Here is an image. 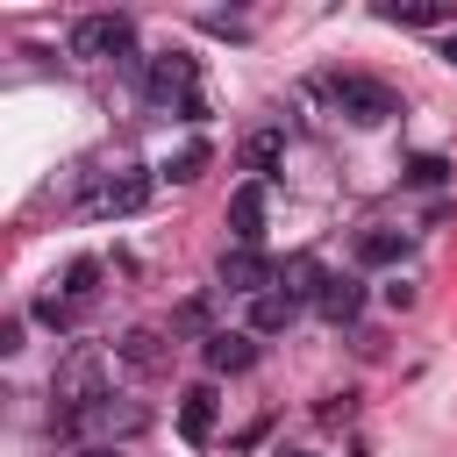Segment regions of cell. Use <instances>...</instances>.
<instances>
[{
    "instance_id": "21",
    "label": "cell",
    "mask_w": 457,
    "mask_h": 457,
    "mask_svg": "<svg viewBox=\"0 0 457 457\" xmlns=\"http://www.w3.org/2000/svg\"><path fill=\"white\" fill-rule=\"evenodd\" d=\"M171 328H179V336H200V343H207V336H214V328H207V300H186V307L171 314Z\"/></svg>"
},
{
    "instance_id": "11",
    "label": "cell",
    "mask_w": 457,
    "mask_h": 457,
    "mask_svg": "<svg viewBox=\"0 0 457 457\" xmlns=\"http://www.w3.org/2000/svg\"><path fill=\"white\" fill-rule=\"evenodd\" d=\"M321 286H328V271H321L307 250H300V257H286V271H278V293H286V300H300V307H307V300H321Z\"/></svg>"
},
{
    "instance_id": "23",
    "label": "cell",
    "mask_w": 457,
    "mask_h": 457,
    "mask_svg": "<svg viewBox=\"0 0 457 457\" xmlns=\"http://www.w3.org/2000/svg\"><path fill=\"white\" fill-rule=\"evenodd\" d=\"M443 57H450V64H457V29H450V36H443Z\"/></svg>"
},
{
    "instance_id": "4",
    "label": "cell",
    "mask_w": 457,
    "mask_h": 457,
    "mask_svg": "<svg viewBox=\"0 0 457 457\" xmlns=\"http://www.w3.org/2000/svg\"><path fill=\"white\" fill-rule=\"evenodd\" d=\"M143 93L157 100V107H186V100H200V64L186 57V50H164V57H150L143 64Z\"/></svg>"
},
{
    "instance_id": "3",
    "label": "cell",
    "mask_w": 457,
    "mask_h": 457,
    "mask_svg": "<svg viewBox=\"0 0 457 457\" xmlns=\"http://www.w3.org/2000/svg\"><path fill=\"white\" fill-rule=\"evenodd\" d=\"M129 50H136V21L129 14H79L71 21V57L107 64V57H129Z\"/></svg>"
},
{
    "instance_id": "9",
    "label": "cell",
    "mask_w": 457,
    "mask_h": 457,
    "mask_svg": "<svg viewBox=\"0 0 457 457\" xmlns=\"http://www.w3.org/2000/svg\"><path fill=\"white\" fill-rule=\"evenodd\" d=\"M214 407H221V400H214V386H186V393H179V436H186L193 450L214 436Z\"/></svg>"
},
{
    "instance_id": "24",
    "label": "cell",
    "mask_w": 457,
    "mask_h": 457,
    "mask_svg": "<svg viewBox=\"0 0 457 457\" xmlns=\"http://www.w3.org/2000/svg\"><path fill=\"white\" fill-rule=\"evenodd\" d=\"M286 457H307V450H286Z\"/></svg>"
},
{
    "instance_id": "17",
    "label": "cell",
    "mask_w": 457,
    "mask_h": 457,
    "mask_svg": "<svg viewBox=\"0 0 457 457\" xmlns=\"http://www.w3.org/2000/svg\"><path fill=\"white\" fill-rule=\"evenodd\" d=\"M200 171H207V143H200V136L164 157V179H171V186H186V179H200Z\"/></svg>"
},
{
    "instance_id": "16",
    "label": "cell",
    "mask_w": 457,
    "mask_h": 457,
    "mask_svg": "<svg viewBox=\"0 0 457 457\" xmlns=\"http://www.w3.org/2000/svg\"><path fill=\"white\" fill-rule=\"evenodd\" d=\"M114 357H121L129 371H157V364H164V350H157V328H129Z\"/></svg>"
},
{
    "instance_id": "2",
    "label": "cell",
    "mask_w": 457,
    "mask_h": 457,
    "mask_svg": "<svg viewBox=\"0 0 457 457\" xmlns=\"http://www.w3.org/2000/svg\"><path fill=\"white\" fill-rule=\"evenodd\" d=\"M321 93H328V100H336V114H350L357 129H378V121H393V114H400L393 86H378V79H364V71H336Z\"/></svg>"
},
{
    "instance_id": "14",
    "label": "cell",
    "mask_w": 457,
    "mask_h": 457,
    "mask_svg": "<svg viewBox=\"0 0 457 457\" xmlns=\"http://www.w3.org/2000/svg\"><path fill=\"white\" fill-rule=\"evenodd\" d=\"M400 257H407V236H400V228H364V236H357V264H364V271H371V264H400Z\"/></svg>"
},
{
    "instance_id": "8",
    "label": "cell",
    "mask_w": 457,
    "mask_h": 457,
    "mask_svg": "<svg viewBox=\"0 0 457 457\" xmlns=\"http://www.w3.org/2000/svg\"><path fill=\"white\" fill-rule=\"evenodd\" d=\"M200 357H207V371H250L257 364V343H250V328H214L200 343Z\"/></svg>"
},
{
    "instance_id": "13",
    "label": "cell",
    "mask_w": 457,
    "mask_h": 457,
    "mask_svg": "<svg viewBox=\"0 0 457 457\" xmlns=\"http://www.w3.org/2000/svg\"><path fill=\"white\" fill-rule=\"evenodd\" d=\"M278 157H286V129H250L243 136V171H278Z\"/></svg>"
},
{
    "instance_id": "10",
    "label": "cell",
    "mask_w": 457,
    "mask_h": 457,
    "mask_svg": "<svg viewBox=\"0 0 457 457\" xmlns=\"http://www.w3.org/2000/svg\"><path fill=\"white\" fill-rule=\"evenodd\" d=\"M378 21H400V29H443V21H457V7H450V0H386Z\"/></svg>"
},
{
    "instance_id": "6",
    "label": "cell",
    "mask_w": 457,
    "mask_h": 457,
    "mask_svg": "<svg viewBox=\"0 0 457 457\" xmlns=\"http://www.w3.org/2000/svg\"><path fill=\"white\" fill-rule=\"evenodd\" d=\"M143 200H150V171H114V179H100V186L86 193L93 214H136Z\"/></svg>"
},
{
    "instance_id": "19",
    "label": "cell",
    "mask_w": 457,
    "mask_h": 457,
    "mask_svg": "<svg viewBox=\"0 0 457 457\" xmlns=\"http://www.w3.org/2000/svg\"><path fill=\"white\" fill-rule=\"evenodd\" d=\"M93 293H100V264H93V257H79V264L64 271V300H79V307H86Z\"/></svg>"
},
{
    "instance_id": "12",
    "label": "cell",
    "mask_w": 457,
    "mask_h": 457,
    "mask_svg": "<svg viewBox=\"0 0 457 457\" xmlns=\"http://www.w3.org/2000/svg\"><path fill=\"white\" fill-rule=\"evenodd\" d=\"M293 314H300V300H286V293L271 286V293L250 300V321H243V328H250V336H278V328H293Z\"/></svg>"
},
{
    "instance_id": "20",
    "label": "cell",
    "mask_w": 457,
    "mask_h": 457,
    "mask_svg": "<svg viewBox=\"0 0 457 457\" xmlns=\"http://www.w3.org/2000/svg\"><path fill=\"white\" fill-rule=\"evenodd\" d=\"M36 321H43V328H71V321H79V300H64V293H43V300H36Z\"/></svg>"
},
{
    "instance_id": "15",
    "label": "cell",
    "mask_w": 457,
    "mask_h": 457,
    "mask_svg": "<svg viewBox=\"0 0 457 457\" xmlns=\"http://www.w3.org/2000/svg\"><path fill=\"white\" fill-rule=\"evenodd\" d=\"M314 307H321L328 321H357V307H364V286H357V278H328Z\"/></svg>"
},
{
    "instance_id": "5",
    "label": "cell",
    "mask_w": 457,
    "mask_h": 457,
    "mask_svg": "<svg viewBox=\"0 0 457 457\" xmlns=\"http://www.w3.org/2000/svg\"><path fill=\"white\" fill-rule=\"evenodd\" d=\"M214 278H221L228 293L257 300V293H271V278H278V271H271V257H264V250H243V243H228V250H221V264H214Z\"/></svg>"
},
{
    "instance_id": "18",
    "label": "cell",
    "mask_w": 457,
    "mask_h": 457,
    "mask_svg": "<svg viewBox=\"0 0 457 457\" xmlns=\"http://www.w3.org/2000/svg\"><path fill=\"white\" fill-rule=\"evenodd\" d=\"M450 179H457V164H450V157H436V150L407 164V186H450Z\"/></svg>"
},
{
    "instance_id": "7",
    "label": "cell",
    "mask_w": 457,
    "mask_h": 457,
    "mask_svg": "<svg viewBox=\"0 0 457 457\" xmlns=\"http://www.w3.org/2000/svg\"><path fill=\"white\" fill-rule=\"evenodd\" d=\"M228 236H236L243 250H257V236H264V179H243V186L228 193Z\"/></svg>"
},
{
    "instance_id": "1",
    "label": "cell",
    "mask_w": 457,
    "mask_h": 457,
    "mask_svg": "<svg viewBox=\"0 0 457 457\" xmlns=\"http://www.w3.org/2000/svg\"><path fill=\"white\" fill-rule=\"evenodd\" d=\"M114 364L107 357H93V350H71L57 371H50V400H57V414L64 407H100V400H114Z\"/></svg>"
},
{
    "instance_id": "22",
    "label": "cell",
    "mask_w": 457,
    "mask_h": 457,
    "mask_svg": "<svg viewBox=\"0 0 457 457\" xmlns=\"http://www.w3.org/2000/svg\"><path fill=\"white\" fill-rule=\"evenodd\" d=\"M79 457H121V450H114V443H86Z\"/></svg>"
}]
</instances>
